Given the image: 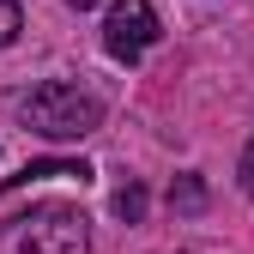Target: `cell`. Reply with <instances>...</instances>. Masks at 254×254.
<instances>
[{
	"label": "cell",
	"mask_w": 254,
	"mask_h": 254,
	"mask_svg": "<svg viewBox=\"0 0 254 254\" xmlns=\"http://www.w3.org/2000/svg\"><path fill=\"white\" fill-rule=\"evenodd\" d=\"M157 37H164V24H157L151 0H115L109 18H103V49H109L115 61H139Z\"/></svg>",
	"instance_id": "cell-3"
},
{
	"label": "cell",
	"mask_w": 254,
	"mask_h": 254,
	"mask_svg": "<svg viewBox=\"0 0 254 254\" xmlns=\"http://www.w3.org/2000/svg\"><path fill=\"white\" fill-rule=\"evenodd\" d=\"M61 176H91L85 164H67V157H43V164H24L18 176H6V188H24V182H61Z\"/></svg>",
	"instance_id": "cell-4"
},
{
	"label": "cell",
	"mask_w": 254,
	"mask_h": 254,
	"mask_svg": "<svg viewBox=\"0 0 254 254\" xmlns=\"http://www.w3.org/2000/svg\"><path fill=\"white\" fill-rule=\"evenodd\" d=\"M18 121L30 127V133L55 139V145L61 139H85V133L103 127V97L85 91V85H67V79H43L37 91L18 97Z\"/></svg>",
	"instance_id": "cell-1"
},
{
	"label": "cell",
	"mask_w": 254,
	"mask_h": 254,
	"mask_svg": "<svg viewBox=\"0 0 254 254\" xmlns=\"http://www.w3.org/2000/svg\"><path fill=\"white\" fill-rule=\"evenodd\" d=\"M236 176H242V194L254 200V139H248V151H242V164H236Z\"/></svg>",
	"instance_id": "cell-8"
},
{
	"label": "cell",
	"mask_w": 254,
	"mask_h": 254,
	"mask_svg": "<svg viewBox=\"0 0 254 254\" xmlns=\"http://www.w3.org/2000/svg\"><path fill=\"white\" fill-rule=\"evenodd\" d=\"M115 212L127 218V224H139V218H145V188H139V182H127L121 194H115Z\"/></svg>",
	"instance_id": "cell-5"
},
{
	"label": "cell",
	"mask_w": 254,
	"mask_h": 254,
	"mask_svg": "<svg viewBox=\"0 0 254 254\" xmlns=\"http://www.w3.org/2000/svg\"><path fill=\"white\" fill-rule=\"evenodd\" d=\"M85 248H91V224L67 200H43L6 218V230H0V254H85Z\"/></svg>",
	"instance_id": "cell-2"
},
{
	"label": "cell",
	"mask_w": 254,
	"mask_h": 254,
	"mask_svg": "<svg viewBox=\"0 0 254 254\" xmlns=\"http://www.w3.org/2000/svg\"><path fill=\"white\" fill-rule=\"evenodd\" d=\"M18 30H24V6L18 0H0V49L18 43Z\"/></svg>",
	"instance_id": "cell-6"
},
{
	"label": "cell",
	"mask_w": 254,
	"mask_h": 254,
	"mask_svg": "<svg viewBox=\"0 0 254 254\" xmlns=\"http://www.w3.org/2000/svg\"><path fill=\"white\" fill-rule=\"evenodd\" d=\"M73 6H79V12H85V6H97V0H73Z\"/></svg>",
	"instance_id": "cell-9"
},
{
	"label": "cell",
	"mask_w": 254,
	"mask_h": 254,
	"mask_svg": "<svg viewBox=\"0 0 254 254\" xmlns=\"http://www.w3.org/2000/svg\"><path fill=\"white\" fill-rule=\"evenodd\" d=\"M170 200H176V206H200L206 188H200V182H182V188H170Z\"/></svg>",
	"instance_id": "cell-7"
}]
</instances>
